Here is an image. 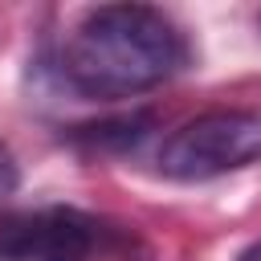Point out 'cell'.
<instances>
[{
    "mask_svg": "<svg viewBox=\"0 0 261 261\" xmlns=\"http://www.w3.org/2000/svg\"><path fill=\"white\" fill-rule=\"evenodd\" d=\"M188 61V41L171 16L151 4H102L90 8L57 53V77L98 102L135 98L167 77H175Z\"/></svg>",
    "mask_w": 261,
    "mask_h": 261,
    "instance_id": "6da1fadb",
    "label": "cell"
},
{
    "mask_svg": "<svg viewBox=\"0 0 261 261\" xmlns=\"http://www.w3.org/2000/svg\"><path fill=\"white\" fill-rule=\"evenodd\" d=\"M261 155V114L208 110L171 130L159 147V171L171 179H212Z\"/></svg>",
    "mask_w": 261,
    "mask_h": 261,
    "instance_id": "7a4b0ae2",
    "label": "cell"
},
{
    "mask_svg": "<svg viewBox=\"0 0 261 261\" xmlns=\"http://www.w3.org/2000/svg\"><path fill=\"white\" fill-rule=\"evenodd\" d=\"M126 237L77 208H33L0 216V261H94L118 253Z\"/></svg>",
    "mask_w": 261,
    "mask_h": 261,
    "instance_id": "3957f363",
    "label": "cell"
},
{
    "mask_svg": "<svg viewBox=\"0 0 261 261\" xmlns=\"http://www.w3.org/2000/svg\"><path fill=\"white\" fill-rule=\"evenodd\" d=\"M16 184H20V171H16V159H12V151L0 143V204L16 192Z\"/></svg>",
    "mask_w": 261,
    "mask_h": 261,
    "instance_id": "277c9868",
    "label": "cell"
},
{
    "mask_svg": "<svg viewBox=\"0 0 261 261\" xmlns=\"http://www.w3.org/2000/svg\"><path fill=\"white\" fill-rule=\"evenodd\" d=\"M241 261H261V241H257V245H249V249L241 253Z\"/></svg>",
    "mask_w": 261,
    "mask_h": 261,
    "instance_id": "5b68a950",
    "label": "cell"
}]
</instances>
